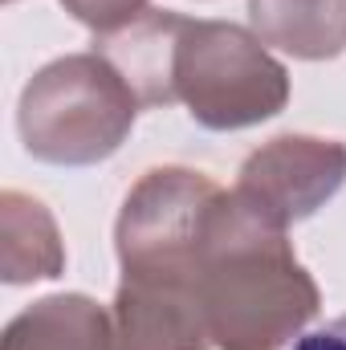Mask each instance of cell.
<instances>
[{
    "instance_id": "cell-10",
    "label": "cell",
    "mask_w": 346,
    "mask_h": 350,
    "mask_svg": "<svg viewBox=\"0 0 346 350\" xmlns=\"http://www.w3.org/2000/svg\"><path fill=\"white\" fill-rule=\"evenodd\" d=\"M62 4L74 21H82L98 37L118 33V29H127L131 21H139L147 12V0H62Z\"/></svg>"
},
{
    "instance_id": "cell-2",
    "label": "cell",
    "mask_w": 346,
    "mask_h": 350,
    "mask_svg": "<svg viewBox=\"0 0 346 350\" xmlns=\"http://www.w3.org/2000/svg\"><path fill=\"white\" fill-rule=\"evenodd\" d=\"M135 114V90L94 49L57 57L37 70L21 94L16 126L33 159L57 167H90L110 159L127 143Z\"/></svg>"
},
{
    "instance_id": "cell-8",
    "label": "cell",
    "mask_w": 346,
    "mask_h": 350,
    "mask_svg": "<svg viewBox=\"0 0 346 350\" xmlns=\"http://www.w3.org/2000/svg\"><path fill=\"white\" fill-rule=\"evenodd\" d=\"M249 21L265 45L302 62H326L346 49V0H249Z\"/></svg>"
},
{
    "instance_id": "cell-6",
    "label": "cell",
    "mask_w": 346,
    "mask_h": 350,
    "mask_svg": "<svg viewBox=\"0 0 346 350\" xmlns=\"http://www.w3.org/2000/svg\"><path fill=\"white\" fill-rule=\"evenodd\" d=\"M114 350H208V322L179 281L122 277L114 293Z\"/></svg>"
},
{
    "instance_id": "cell-4",
    "label": "cell",
    "mask_w": 346,
    "mask_h": 350,
    "mask_svg": "<svg viewBox=\"0 0 346 350\" xmlns=\"http://www.w3.org/2000/svg\"><path fill=\"white\" fill-rule=\"evenodd\" d=\"M220 196H224L220 183L187 167L147 172L131 187L114 228L122 277L187 285L191 257Z\"/></svg>"
},
{
    "instance_id": "cell-7",
    "label": "cell",
    "mask_w": 346,
    "mask_h": 350,
    "mask_svg": "<svg viewBox=\"0 0 346 350\" xmlns=\"http://www.w3.org/2000/svg\"><path fill=\"white\" fill-rule=\"evenodd\" d=\"M0 350H114V318L82 293H53L4 326Z\"/></svg>"
},
{
    "instance_id": "cell-5",
    "label": "cell",
    "mask_w": 346,
    "mask_h": 350,
    "mask_svg": "<svg viewBox=\"0 0 346 350\" xmlns=\"http://www.w3.org/2000/svg\"><path fill=\"white\" fill-rule=\"evenodd\" d=\"M346 183V147L334 139L281 135L253 151L241 167L237 196H245L273 224L289 228L293 220L314 216Z\"/></svg>"
},
{
    "instance_id": "cell-1",
    "label": "cell",
    "mask_w": 346,
    "mask_h": 350,
    "mask_svg": "<svg viewBox=\"0 0 346 350\" xmlns=\"http://www.w3.org/2000/svg\"><path fill=\"white\" fill-rule=\"evenodd\" d=\"M187 289L220 350H281L318 314V285L293 257L285 228L237 191L216 200Z\"/></svg>"
},
{
    "instance_id": "cell-9",
    "label": "cell",
    "mask_w": 346,
    "mask_h": 350,
    "mask_svg": "<svg viewBox=\"0 0 346 350\" xmlns=\"http://www.w3.org/2000/svg\"><path fill=\"white\" fill-rule=\"evenodd\" d=\"M0 237H4V281L25 285L37 277H57L66 269V249L57 241V224L45 212L41 200L25 191H4L0 196Z\"/></svg>"
},
{
    "instance_id": "cell-11",
    "label": "cell",
    "mask_w": 346,
    "mask_h": 350,
    "mask_svg": "<svg viewBox=\"0 0 346 350\" xmlns=\"http://www.w3.org/2000/svg\"><path fill=\"white\" fill-rule=\"evenodd\" d=\"M293 350H346V314L343 318H334V322H326L322 330L302 334Z\"/></svg>"
},
{
    "instance_id": "cell-3",
    "label": "cell",
    "mask_w": 346,
    "mask_h": 350,
    "mask_svg": "<svg viewBox=\"0 0 346 350\" xmlns=\"http://www.w3.org/2000/svg\"><path fill=\"white\" fill-rule=\"evenodd\" d=\"M172 98L208 131H241L285 110L289 74L257 33L228 21L175 16Z\"/></svg>"
}]
</instances>
